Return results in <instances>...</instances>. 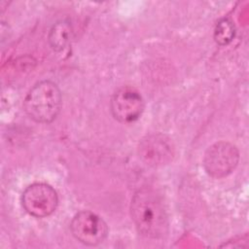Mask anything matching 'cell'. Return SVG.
<instances>
[{"label":"cell","mask_w":249,"mask_h":249,"mask_svg":"<svg viewBox=\"0 0 249 249\" xmlns=\"http://www.w3.org/2000/svg\"><path fill=\"white\" fill-rule=\"evenodd\" d=\"M72 26L68 20H59L54 23L49 32V43L53 51L64 50L71 42Z\"/></svg>","instance_id":"cell-8"},{"label":"cell","mask_w":249,"mask_h":249,"mask_svg":"<svg viewBox=\"0 0 249 249\" xmlns=\"http://www.w3.org/2000/svg\"><path fill=\"white\" fill-rule=\"evenodd\" d=\"M70 230L78 241L89 246L103 242L108 234V226L105 221L89 210L80 211L73 217Z\"/></svg>","instance_id":"cell-5"},{"label":"cell","mask_w":249,"mask_h":249,"mask_svg":"<svg viewBox=\"0 0 249 249\" xmlns=\"http://www.w3.org/2000/svg\"><path fill=\"white\" fill-rule=\"evenodd\" d=\"M238 160L237 148L230 142L219 141L206 150L203 166L209 176L220 179L231 174L236 167Z\"/></svg>","instance_id":"cell-3"},{"label":"cell","mask_w":249,"mask_h":249,"mask_svg":"<svg viewBox=\"0 0 249 249\" xmlns=\"http://www.w3.org/2000/svg\"><path fill=\"white\" fill-rule=\"evenodd\" d=\"M235 35V28L232 21L229 18L220 19L214 29V40L220 46L230 44Z\"/></svg>","instance_id":"cell-9"},{"label":"cell","mask_w":249,"mask_h":249,"mask_svg":"<svg viewBox=\"0 0 249 249\" xmlns=\"http://www.w3.org/2000/svg\"><path fill=\"white\" fill-rule=\"evenodd\" d=\"M110 109L113 117L124 124L135 122L144 110L141 94L131 87H122L111 97Z\"/></svg>","instance_id":"cell-6"},{"label":"cell","mask_w":249,"mask_h":249,"mask_svg":"<svg viewBox=\"0 0 249 249\" xmlns=\"http://www.w3.org/2000/svg\"><path fill=\"white\" fill-rule=\"evenodd\" d=\"M21 204L29 215L44 218L54 212L58 204V196L51 185L33 183L23 191Z\"/></svg>","instance_id":"cell-4"},{"label":"cell","mask_w":249,"mask_h":249,"mask_svg":"<svg viewBox=\"0 0 249 249\" xmlns=\"http://www.w3.org/2000/svg\"><path fill=\"white\" fill-rule=\"evenodd\" d=\"M130 215L138 232L147 238L159 239L168 231V218L163 202L152 190L141 189L133 195Z\"/></svg>","instance_id":"cell-1"},{"label":"cell","mask_w":249,"mask_h":249,"mask_svg":"<svg viewBox=\"0 0 249 249\" xmlns=\"http://www.w3.org/2000/svg\"><path fill=\"white\" fill-rule=\"evenodd\" d=\"M23 108L30 119L41 124L55 120L61 108V92L52 81H41L26 94Z\"/></svg>","instance_id":"cell-2"},{"label":"cell","mask_w":249,"mask_h":249,"mask_svg":"<svg viewBox=\"0 0 249 249\" xmlns=\"http://www.w3.org/2000/svg\"><path fill=\"white\" fill-rule=\"evenodd\" d=\"M139 156L146 164L160 166L172 160L175 153L171 139L162 133L149 134L139 144Z\"/></svg>","instance_id":"cell-7"}]
</instances>
